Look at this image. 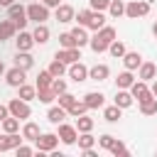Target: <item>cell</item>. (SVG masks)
Here are the masks:
<instances>
[{"label":"cell","instance_id":"1","mask_svg":"<svg viewBox=\"0 0 157 157\" xmlns=\"http://www.w3.org/2000/svg\"><path fill=\"white\" fill-rule=\"evenodd\" d=\"M115 37H118V32H115V27H110V25H105V27H101L93 37H91V42H88V47L96 52V54H101V52H108V47H110V42H115Z\"/></svg>","mask_w":157,"mask_h":157},{"label":"cell","instance_id":"2","mask_svg":"<svg viewBox=\"0 0 157 157\" xmlns=\"http://www.w3.org/2000/svg\"><path fill=\"white\" fill-rule=\"evenodd\" d=\"M7 17L15 22V27H17V29H25V27H27V22H29V17H27V7H22L20 2H12V5L7 7Z\"/></svg>","mask_w":157,"mask_h":157},{"label":"cell","instance_id":"3","mask_svg":"<svg viewBox=\"0 0 157 157\" xmlns=\"http://www.w3.org/2000/svg\"><path fill=\"white\" fill-rule=\"evenodd\" d=\"M150 7H152L150 0H132V2L125 5V15H128L130 20H137V17H145V15L150 12Z\"/></svg>","mask_w":157,"mask_h":157},{"label":"cell","instance_id":"4","mask_svg":"<svg viewBox=\"0 0 157 157\" xmlns=\"http://www.w3.org/2000/svg\"><path fill=\"white\" fill-rule=\"evenodd\" d=\"M7 108H10V115H15V118H20V120H27V118L32 115L29 101H22L20 96H17V98H12V101L7 103Z\"/></svg>","mask_w":157,"mask_h":157},{"label":"cell","instance_id":"5","mask_svg":"<svg viewBox=\"0 0 157 157\" xmlns=\"http://www.w3.org/2000/svg\"><path fill=\"white\" fill-rule=\"evenodd\" d=\"M56 145H59V135L56 132H42L34 140V150L37 152H52V150H56Z\"/></svg>","mask_w":157,"mask_h":157},{"label":"cell","instance_id":"6","mask_svg":"<svg viewBox=\"0 0 157 157\" xmlns=\"http://www.w3.org/2000/svg\"><path fill=\"white\" fill-rule=\"evenodd\" d=\"M27 17L32 20V22H47L49 20V7L44 5V2H29L27 5Z\"/></svg>","mask_w":157,"mask_h":157},{"label":"cell","instance_id":"7","mask_svg":"<svg viewBox=\"0 0 157 157\" xmlns=\"http://www.w3.org/2000/svg\"><path fill=\"white\" fill-rule=\"evenodd\" d=\"M59 140L64 142V145H76V140H78V130H76V125H66V123H59Z\"/></svg>","mask_w":157,"mask_h":157},{"label":"cell","instance_id":"8","mask_svg":"<svg viewBox=\"0 0 157 157\" xmlns=\"http://www.w3.org/2000/svg\"><path fill=\"white\" fill-rule=\"evenodd\" d=\"M25 69H20V66H12V69H7L5 71V81H7V86H12V88H20L22 83H25Z\"/></svg>","mask_w":157,"mask_h":157},{"label":"cell","instance_id":"9","mask_svg":"<svg viewBox=\"0 0 157 157\" xmlns=\"http://www.w3.org/2000/svg\"><path fill=\"white\" fill-rule=\"evenodd\" d=\"M22 135L20 132H5V137H0V150L2 152H7V150H15V147H20L22 145Z\"/></svg>","mask_w":157,"mask_h":157},{"label":"cell","instance_id":"10","mask_svg":"<svg viewBox=\"0 0 157 157\" xmlns=\"http://www.w3.org/2000/svg\"><path fill=\"white\" fill-rule=\"evenodd\" d=\"M56 59H61L66 66L69 64H74V61H78L81 59V47H71V49H59L56 54H54Z\"/></svg>","mask_w":157,"mask_h":157},{"label":"cell","instance_id":"11","mask_svg":"<svg viewBox=\"0 0 157 157\" xmlns=\"http://www.w3.org/2000/svg\"><path fill=\"white\" fill-rule=\"evenodd\" d=\"M69 76H71L76 83L86 81V78H88V66L81 64V61H74V64H69Z\"/></svg>","mask_w":157,"mask_h":157},{"label":"cell","instance_id":"12","mask_svg":"<svg viewBox=\"0 0 157 157\" xmlns=\"http://www.w3.org/2000/svg\"><path fill=\"white\" fill-rule=\"evenodd\" d=\"M15 44H17V52H29V49H32L37 42H34V37H32V32H25V29H20V34H17Z\"/></svg>","mask_w":157,"mask_h":157},{"label":"cell","instance_id":"13","mask_svg":"<svg viewBox=\"0 0 157 157\" xmlns=\"http://www.w3.org/2000/svg\"><path fill=\"white\" fill-rule=\"evenodd\" d=\"M130 93H132V96L137 98V103L152 96V91H150V86H147V81H142V78H140V81H135V83L130 86Z\"/></svg>","mask_w":157,"mask_h":157},{"label":"cell","instance_id":"14","mask_svg":"<svg viewBox=\"0 0 157 157\" xmlns=\"http://www.w3.org/2000/svg\"><path fill=\"white\" fill-rule=\"evenodd\" d=\"M54 17L59 20V22H71V20H76V10L71 7V5H66V2H61L59 7H56V12H54Z\"/></svg>","mask_w":157,"mask_h":157},{"label":"cell","instance_id":"15","mask_svg":"<svg viewBox=\"0 0 157 157\" xmlns=\"http://www.w3.org/2000/svg\"><path fill=\"white\" fill-rule=\"evenodd\" d=\"M108 76H110L108 64H96V66L88 69V78H91V81H105Z\"/></svg>","mask_w":157,"mask_h":157},{"label":"cell","instance_id":"16","mask_svg":"<svg viewBox=\"0 0 157 157\" xmlns=\"http://www.w3.org/2000/svg\"><path fill=\"white\" fill-rule=\"evenodd\" d=\"M83 103L88 105V110H93V108H101V105L105 103V96H103L101 91H88V93L83 96Z\"/></svg>","mask_w":157,"mask_h":157},{"label":"cell","instance_id":"17","mask_svg":"<svg viewBox=\"0 0 157 157\" xmlns=\"http://www.w3.org/2000/svg\"><path fill=\"white\" fill-rule=\"evenodd\" d=\"M132 103H135V96H132L128 88H118V93H115V105H120V108L125 110V108H130Z\"/></svg>","mask_w":157,"mask_h":157},{"label":"cell","instance_id":"18","mask_svg":"<svg viewBox=\"0 0 157 157\" xmlns=\"http://www.w3.org/2000/svg\"><path fill=\"white\" fill-rule=\"evenodd\" d=\"M69 113H66V108H61V105H52L49 110H47V120L52 123V125H59V123H64V118H66Z\"/></svg>","mask_w":157,"mask_h":157},{"label":"cell","instance_id":"19","mask_svg":"<svg viewBox=\"0 0 157 157\" xmlns=\"http://www.w3.org/2000/svg\"><path fill=\"white\" fill-rule=\"evenodd\" d=\"M15 66H20V69L29 71V69L34 66V56H32L29 52H17V54H15Z\"/></svg>","mask_w":157,"mask_h":157},{"label":"cell","instance_id":"20","mask_svg":"<svg viewBox=\"0 0 157 157\" xmlns=\"http://www.w3.org/2000/svg\"><path fill=\"white\" fill-rule=\"evenodd\" d=\"M140 78H142V81H155V78H157V64L142 61V64H140Z\"/></svg>","mask_w":157,"mask_h":157},{"label":"cell","instance_id":"21","mask_svg":"<svg viewBox=\"0 0 157 157\" xmlns=\"http://www.w3.org/2000/svg\"><path fill=\"white\" fill-rule=\"evenodd\" d=\"M15 32H17V27H15V22L7 17V20H0V42H5V39H12L15 37Z\"/></svg>","mask_w":157,"mask_h":157},{"label":"cell","instance_id":"22","mask_svg":"<svg viewBox=\"0 0 157 157\" xmlns=\"http://www.w3.org/2000/svg\"><path fill=\"white\" fill-rule=\"evenodd\" d=\"M49 34H52V32H49V27H47L44 22H39V25L32 29V37H34L37 44H47V42H49Z\"/></svg>","mask_w":157,"mask_h":157},{"label":"cell","instance_id":"23","mask_svg":"<svg viewBox=\"0 0 157 157\" xmlns=\"http://www.w3.org/2000/svg\"><path fill=\"white\" fill-rule=\"evenodd\" d=\"M123 64H125V69L135 71V69H140V64H142V56H140L137 52H125V54H123Z\"/></svg>","mask_w":157,"mask_h":157},{"label":"cell","instance_id":"24","mask_svg":"<svg viewBox=\"0 0 157 157\" xmlns=\"http://www.w3.org/2000/svg\"><path fill=\"white\" fill-rule=\"evenodd\" d=\"M39 135H42V130H39L37 123H29V120H27V123L22 125V137H25V140H32V142H34Z\"/></svg>","mask_w":157,"mask_h":157},{"label":"cell","instance_id":"25","mask_svg":"<svg viewBox=\"0 0 157 157\" xmlns=\"http://www.w3.org/2000/svg\"><path fill=\"white\" fill-rule=\"evenodd\" d=\"M101 27H105V15H103L101 10H93V15H91V20H88V27H86V29L98 32Z\"/></svg>","mask_w":157,"mask_h":157},{"label":"cell","instance_id":"26","mask_svg":"<svg viewBox=\"0 0 157 157\" xmlns=\"http://www.w3.org/2000/svg\"><path fill=\"white\" fill-rule=\"evenodd\" d=\"M71 34H74V39H76V47H86V44L91 42V37H88L86 27H81V25H76V27L71 29Z\"/></svg>","mask_w":157,"mask_h":157},{"label":"cell","instance_id":"27","mask_svg":"<svg viewBox=\"0 0 157 157\" xmlns=\"http://www.w3.org/2000/svg\"><path fill=\"white\" fill-rule=\"evenodd\" d=\"M140 113L142 115H157V98L150 96V98L140 101Z\"/></svg>","mask_w":157,"mask_h":157},{"label":"cell","instance_id":"28","mask_svg":"<svg viewBox=\"0 0 157 157\" xmlns=\"http://www.w3.org/2000/svg\"><path fill=\"white\" fill-rule=\"evenodd\" d=\"M132 83H135V76H132L130 69H125V71L118 74V78H115V86H118V88H130Z\"/></svg>","mask_w":157,"mask_h":157},{"label":"cell","instance_id":"29","mask_svg":"<svg viewBox=\"0 0 157 157\" xmlns=\"http://www.w3.org/2000/svg\"><path fill=\"white\" fill-rule=\"evenodd\" d=\"M120 115H123V108H120V105H115V103H113V105H108V108L103 110V118H105L108 123H118V120H120Z\"/></svg>","mask_w":157,"mask_h":157},{"label":"cell","instance_id":"30","mask_svg":"<svg viewBox=\"0 0 157 157\" xmlns=\"http://www.w3.org/2000/svg\"><path fill=\"white\" fill-rule=\"evenodd\" d=\"M49 74H52L54 78L64 76V74H66V64H64L61 59H56V56H54V59H52V64H49Z\"/></svg>","mask_w":157,"mask_h":157},{"label":"cell","instance_id":"31","mask_svg":"<svg viewBox=\"0 0 157 157\" xmlns=\"http://www.w3.org/2000/svg\"><path fill=\"white\" fill-rule=\"evenodd\" d=\"M17 91H20L17 96H20L22 101H34V98H37V86H29V83H22V86H20Z\"/></svg>","mask_w":157,"mask_h":157},{"label":"cell","instance_id":"32","mask_svg":"<svg viewBox=\"0 0 157 157\" xmlns=\"http://www.w3.org/2000/svg\"><path fill=\"white\" fill-rule=\"evenodd\" d=\"M76 130H78V132H91V130H93V118H88L86 113L78 115V118H76Z\"/></svg>","mask_w":157,"mask_h":157},{"label":"cell","instance_id":"33","mask_svg":"<svg viewBox=\"0 0 157 157\" xmlns=\"http://www.w3.org/2000/svg\"><path fill=\"white\" fill-rule=\"evenodd\" d=\"M52 83H54V76L49 74V69L47 71H39V76H37V88H52Z\"/></svg>","mask_w":157,"mask_h":157},{"label":"cell","instance_id":"34","mask_svg":"<svg viewBox=\"0 0 157 157\" xmlns=\"http://www.w3.org/2000/svg\"><path fill=\"white\" fill-rule=\"evenodd\" d=\"M76 142H78V150H81V152H83V150H91V147H93V145H96V137H93V135H91V132H81V135H78V140H76Z\"/></svg>","mask_w":157,"mask_h":157},{"label":"cell","instance_id":"35","mask_svg":"<svg viewBox=\"0 0 157 157\" xmlns=\"http://www.w3.org/2000/svg\"><path fill=\"white\" fill-rule=\"evenodd\" d=\"M108 12H110V17H123L125 15V2L123 0H110Z\"/></svg>","mask_w":157,"mask_h":157},{"label":"cell","instance_id":"36","mask_svg":"<svg viewBox=\"0 0 157 157\" xmlns=\"http://www.w3.org/2000/svg\"><path fill=\"white\" fill-rule=\"evenodd\" d=\"M54 98H56L54 88H37V101H39V103H47V105H49Z\"/></svg>","mask_w":157,"mask_h":157},{"label":"cell","instance_id":"37","mask_svg":"<svg viewBox=\"0 0 157 157\" xmlns=\"http://www.w3.org/2000/svg\"><path fill=\"white\" fill-rule=\"evenodd\" d=\"M2 130H5V132H17V130H20V118L7 115V118L2 120Z\"/></svg>","mask_w":157,"mask_h":157},{"label":"cell","instance_id":"38","mask_svg":"<svg viewBox=\"0 0 157 157\" xmlns=\"http://www.w3.org/2000/svg\"><path fill=\"white\" fill-rule=\"evenodd\" d=\"M108 52H110V56H115V59H123V54H125L128 49H125V44H123V42H118V39H115V42H110Z\"/></svg>","mask_w":157,"mask_h":157},{"label":"cell","instance_id":"39","mask_svg":"<svg viewBox=\"0 0 157 157\" xmlns=\"http://www.w3.org/2000/svg\"><path fill=\"white\" fill-rule=\"evenodd\" d=\"M56 98H59V105H61V108H66V110H69V108H71V105H74V103L78 101V98H76V96H71L69 91H64V93H59Z\"/></svg>","mask_w":157,"mask_h":157},{"label":"cell","instance_id":"40","mask_svg":"<svg viewBox=\"0 0 157 157\" xmlns=\"http://www.w3.org/2000/svg\"><path fill=\"white\" fill-rule=\"evenodd\" d=\"M86 110H88V105H86L83 101H76V103H74V105H71V108H69L66 113H69L71 118H78V115H83Z\"/></svg>","mask_w":157,"mask_h":157},{"label":"cell","instance_id":"41","mask_svg":"<svg viewBox=\"0 0 157 157\" xmlns=\"http://www.w3.org/2000/svg\"><path fill=\"white\" fill-rule=\"evenodd\" d=\"M59 44H61V49H71V47H76V39L71 32H64V34H59Z\"/></svg>","mask_w":157,"mask_h":157},{"label":"cell","instance_id":"42","mask_svg":"<svg viewBox=\"0 0 157 157\" xmlns=\"http://www.w3.org/2000/svg\"><path fill=\"white\" fill-rule=\"evenodd\" d=\"M91 15H93V10H78V15H76V22H78L81 27H88V20H91Z\"/></svg>","mask_w":157,"mask_h":157},{"label":"cell","instance_id":"43","mask_svg":"<svg viewBox=\"0 0 157 157\" xmlns=\"http://www.w3.org/2000/svg\"><path fill=\"white\" fill-rule=\"evenodd\" d=\"M98 145H101L103 150H108V152H110V147L115 145V137H113V135H101V137H98Z\"/></svg>","mask_w":157,"mask_h":157},{"label":"cell","instance_id":"44","mask_svg":"<svg viewBox=\"0 0 157 157\" xmlns=\"http://www.w3.org/2000/svg\"><path fill=\"white\" fill-rule=\"evenodd\" d=\"M110 152H113V155H115V157H123V155H128V152H130V150H128V147H125V145H123V142H120V140H115V145H113V147H110Z\"/></svg>","mask_w":157,"mask_h":157},{"label":"cell","instance_id":"45","mask_svg":"<svg viewBox=\"0 0 157 157\" xmlns=\"http://www.w3.org/2000/svg\"><path fill=\"white\" fill-rule=\"evenodd\" d=\"M88 5H91V10H108V5H110V0H88Z\"/></svg>","mask_w":157,"mask_h":157},{"label":"cell","instance_id":"46","mask_svg":"<svg viewBox=\"0 0 157 157\" xmlns=\"http://www.w3.org/2000/svg\"><path fill=\"white\" fill-rule=\"evenodd\" d=\"M52 88H54V93L59 96V93H64V91H66V81H64V78L59 76V78H54V83H52Z\"/></svg>","mask_w":157,"mask_h":157},{"label":"cell","instance_id":"47","mask_svg":"<svg viewBox=\"0 0 157 157\" xmlns=\"http://www.w3.org/2000/svg\"><path fill=\"white\" fill-rule=\"evenodd\" d=\"M15 152H17V157H29L34 150H32V147H27V145H20V147H15Z\"/></svg>","mask_w":157,"mask_h":157},{"label":"cell","instance_id":"48","mask_svg":"<svg viewBox=\"0 0 157 157\" xmlns=\"http://www.w3.org/2000/svg\"><path fill=\"white\" fill-rule=\"evenodd\" d=\"M7 115H10V108H7V105H2V103H0V123H2V120H5V118H7Z\"/></svg>","mask_w":157,"mask_h":157},{"label":"cell","instance_id":"49","mask_svg":"<svg viewBox=\"0 0 157 157\" xmlns=\"http://www.w3.org/2000/svg\"><path fill=\"white\" fill-rule=\"evenodd\" d=\"M42 2H44L47 7H59V5H61V0H42Z\"/></svg>","mask_w":157,"mask_h":157},{"label":"cell","instance_id":"50","mask_svg":"<svg viewBox=\"0 0 157 157\" xmlns=\"http://www.w3.org/2000/svg\"><path fill=\"white\" fill-rule=\"evenodd\" d=\"M150 91H152V96H155V98H157V78H155V81H152V88H150Z\"/></svg>","mask_w":157,"mask_h":157},{"label":"cell","instance_id":"51","mask_svg":"<svg viewBox=\"0 0 157 157\" xmlns=\"http://www.w3.org/2000/svg\"><path fill=\"white\" fill-rule=\"evenodd\" d=\"M12 2H15V0H0V5H5V7H10Z\"/></svg>","mask_w":157,"mask_h":157},{"label":"cell","instance_id":"52","mask_svg":"<svg viewBox=\"0 0 157 157\" xmlns=\"http://www.w3.org/2000/svg\"><path fill=\"white\" fill-rule=\"evenodd\" d=\"M152 34H155V37H157V22H155V25H152Z\"/></svg>","mask_w":157,"mask_h":157},{"label":"cell","instance_id":"53","mask_svg":"<svg viewBox=\"0 0 157 157\" xmlns=\"http://www.w3.org/2000/svg\"><path fill=\"white\" fill-rule=\"evenodd\" d=\"M0 74H5V64L2 61H0Z\"/></svg>","mask_w":157,"mask_h":157},{"label":"cell","instance_id":"54","mask_svg":"<svg viewBox=\"0 0 157 157\" xmlns=\"http://www.w3.org/2000/svg\"><path fill=\"white\" fill-rule=\"evenodd\" d=\"M0 152H2V150H0Z\"/></svg>","mask_w":157,"mask_h":157}]
</instances>
